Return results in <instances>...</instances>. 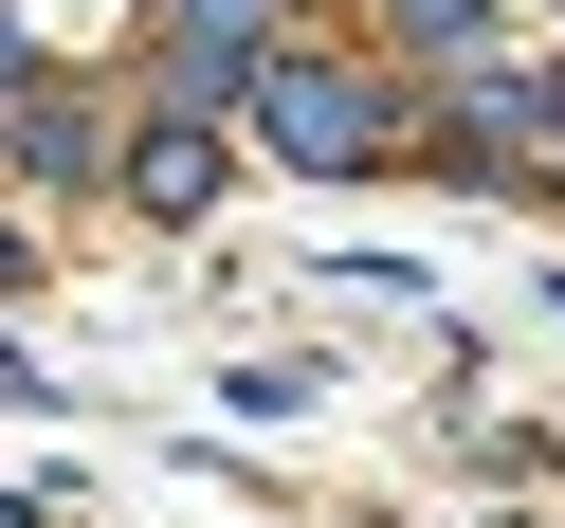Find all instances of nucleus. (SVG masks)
I'll use <instances>...</instances> for the list:
<instances>
[{
    "label": "nucleus",
    "instance_id": "nucleus-3",
    "mask_svg": "<svg viewBox=\"0 0 565 528\" xmlns=\"http://www.w3.org/2000/svg\"><path fill=\"white\" fill-rule=\"evenodd\" d=\"M0 164H19V183H110V110L55 91V74H19L0 91Z\"/></svg>",
    "mask_w": 565,
    "mask_h": 528
},
{
    "label": "nucleus",
    "instance_id": "nucleus-1",
    "mask_svg": "<svg viewBox=\"0 0 565 528\" xmlns=\"http://www.w3.org/2000/svg\"><path fill=\"white\" fill-rule=\"evenodd\" d=\"M237 110H256V147L310 164V183H365V164L402 147V91H383L365 55H256V91H237Z\"/></svg>",
    "mask_w": 565,
    "mask_h": 528
},
{
    "label": "nucleus",
    "instance_id": "nucleus-2",
    "mask_svg": "<svg viewBox=\"0 0 565 528\" xmlns=\"http://www.w3.org/2000/svg\"><path fill=\"white\" fill-rule=\"evenodd\" d=\"M110 201H128V219H164V237L220 219V110H147V128L110 147Z\"/></svg>",
    "mask_w": 565,
    "mask_h": 528
},
{
    "label": "nucleus",
    "instance_id": "nucleus-6",
    "mask_svg": "<svg viewBox=\"0 0 565 528\" xmlns=\"http://www.w3.org/2000/svg\"><path fill=\"white\" fill-rule=\"evenodd\" d=\"M19 273H38V237H19V219H0V292H19Z\"/></svg>",
    "mask_w": 565,
    "mask_h": 528
},
{
    "label": "nucleus",
    "instance_id": "nucleus-5",
    "mask_svg": "<svg viewBox=\"0 0 565 528\" xmlns=\"http://www.w3.org/2000/svg\"><path fill=\"white\" fill-rule=\"evenodd\" d=\"M19 74H38V37H19V0H0V91H19Z\"/></svg>",
    "mask_w": 565,
    "mask_h": 528
},
{
    "label": "nucleus",
    "instance_id": "nucleus-4",
    "mask_svg": "<svg viewBox=\"0 0 565 528\" xmlns=\"http://www.w3.org/2000/svg\"><path fill=\"white\" fill-rule=\"evenodd\" d=\"M383 37H402L419 74H475V55H492V0H383Z\"/></svg>",
    "mask_w": 565,
    "mask_h": 528
},
{
    "label": "nucleus",
    "instance_id": "nucleus-8",
    "mask_svg": "<svg viewBox=\"0 0 565 528\" xmlns=\"http://www.w3.org/2000/svg\"><path fill=\"white\" fill-rule=\"evenodd\" d=\"M0 528H38V492H0Z\"/></svg>",
    "mask_w": 565,
    "mask_h": 528
},
{
    "label": "nucleus",
    "instance_id": "nucleus-7",
    "mask_svg": "<svg viewBox=\"0 0 565 528\" xmlns=\"http://www.w3.org/2000/svg\"><path fill=\"white\" fill-rule=\"evenodd\" d=\"M547 164H565V74H547Z\"/></svg>",
    "mask_w": 565,
    "mask_h": 528
}]
</instances>
